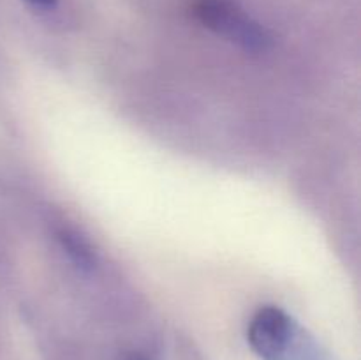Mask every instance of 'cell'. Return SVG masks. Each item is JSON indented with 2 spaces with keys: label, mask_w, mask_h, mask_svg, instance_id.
I'll return each instance as SVG.
<instances>
[{
  "label": "cell",
  "mask_w": 361,
  "mask_h": 360,
  "mask_svg": "<svg viewBox=\"0 0 361 360\" xmlns=\"http://www.w3.org/2000/svg\"><path fill=\"white\" fill-rule=\"evenodd\" d=\"M190 13L208 30L247 52L263 53L271 48L270 32L235 0H192Z\"/></svg>",
  "instance_id": "6da1fadb"
},
{
  "label": "cell",
  "mask_w": 361,
  "mask_h": 360,
  "mask_svg": "<svg viewBox=\"0 0 361 360\" xmlns=\"http://www.w3.org/2000/svg\"><path fill=\"white\" fill-rule=\"evenodd\" d=\"M302 335L293 318L275 306L259 307L247 330L250 348L263 360H289Z\"/></svg>",
  "instance_id": "7a4b0ae2"
},
{
  "label": "cell",
  "mask_w": 361,
  "mask_h": 360,
  "mask_svg": "<svg viewBox=\"0 0 361 360\" xmlns=\"http://www.w3.org/2000/svg\"><path fill=\"white\" fill-rule=\"evenodd\" d=\"M55 235L59 239L60 246L63 247L67 254H69L71 260L81 268H94L97 256H95V251L92 247V244L88 242L87 236L81 235L76 228H71V226H59L55 229Z\"/></svg>",
  "instance_id": "3957f363"
},
{
  "label": "cell",
  "mask_w": 361,
  "mask_h": 360,
  "mask_svg": "<svg viewBox=\"0 0 361 360\" xmlns=\"http://www.w3.org/2000/svg\"><path fill=\"white\" fill-rule=\"evenodd\" d=\"M27 2L30 4L32 7H35V9L49 11L56 6V2H59V0H27Z\"/></svg>",
  "instance_id": "277c9868"
},
{
  "label": "cell",
  "mask_w": 361,
  "mask_h": 360,
  "mask_svg": "<svg viewBox=\"0 0 361 360\" xmlns=\"http://www.w3.org/2000/svg\"><path fill=\"white\" fill-rule=\"evenodd\" d=\"M130 360H145V359H140V356H134V359H130Z\"/></svg>",
  "instance_id": "5b68a950"
}]
</instances>
